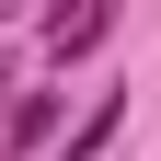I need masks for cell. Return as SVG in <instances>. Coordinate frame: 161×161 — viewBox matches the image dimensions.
Segmentation results:
<instances>
[{
    "label": "cell",
    "mask_w": 161,
    "mask_h": 161,
    "mask_svg": "<svg viewBox=\"0 0 161 161\" xmlns=\"http://www.w3.org/2000/svg\"><path fill=\"white\" fill-rule=\"evenodd\" d=\"M104 35H115V12H104V0H92V12H58V23H46V58L69 69V58H92Z\"/></svg>",
    "instance_id": "1"
},
{
    "label": "cell",
    "mask_w": 161,
    "mask_h": 161,
    "mask_svg": "<svg viewBox=\"0 0 161 161\" xmlns=\"http://www.w3.org/2000/svg\"><path fill=\"white\" fill-rule=\"evenodd\" d=\"M46 138H58V92H23L12 127H0V150H46Z\"/></svg>",
    "instance_id": "2"
}]
</instances>
